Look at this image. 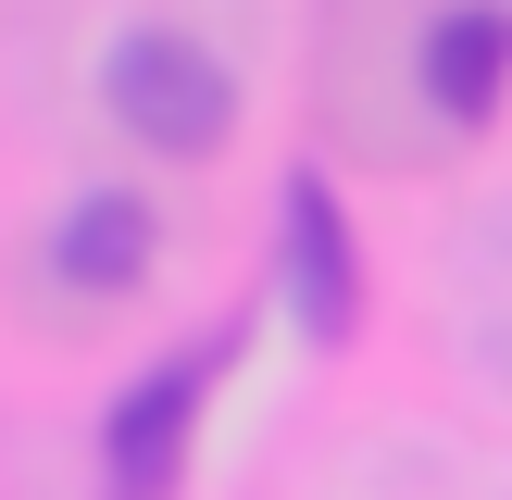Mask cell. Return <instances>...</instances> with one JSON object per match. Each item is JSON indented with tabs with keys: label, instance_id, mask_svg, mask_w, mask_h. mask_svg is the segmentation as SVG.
Returning a JSON list of instances; mask_svg holds the SVG:
<instances>
[{
	"label": "cell",
	"instance_id": "cell-1",
	"mask_svg": "<svg viewBox=\"0 0 512 500\" xmlns=\"http://www.w3.org/2000/svg\"><path fill=\"white\" fill-rule=\"evenodd\" d=\"M100 88H113L125 138H138V150H175V163L225 150V125H238V88H225V63H213L200 38H163V25H138V38L100 63Z\"/></svg>",
	"mask_w": 512,
	"mask_h": 500
},
{
	"label": "cell",
	"instance_id": "cell-2",
	"mask_svg": "<svg viewBox=\"0 0 512 500\" xmlns=\"http://www.w3.org/2000/svg\"><path fill=\"white\" fill-rule=\"evenodd\" d=\"M288 313H300V338L313 350H338L350 325H363V263H350V225H338V200H325V175H288Z\"/></svg>",
	"mask_w": 512,
	"mask_h": 500
},
{
	"label": "cell",
	"instance_id": "cell-3",
	"mask_svg": "<svg viewBox=\"0 0 512 500\" xmlns=\"http://www.w3.org/2000/svg\"><path fill=\"white\" fill-rule=\"evenodd\" d=\"M200 388H213V363H163L150 388H125L113 400V488L125 500H163L175 488V463H188V425H200Z\"/></svg>",
	"mask_w": 512,
	"mask_h": 500
},
{
	"label": "cell",
	"instance_id": "cell-4",
	"mask_svg": "<svg viewBox=\"0 0 512 500\" xmlns=\"http://www.w3.org/2000/svg\"><path fill=\"white\" fill-rule=\"evenodd\" d=\"M500 88H512V13H500V0L438 13V38H425V100H438L450 125H488Z\"/></svg>",
	"mask_w": 512,
	"mask_h": 500
},
{
	"label": "cell",
	"instance_id": "cell-5",
	"mask_svg": "<svg viewBox=\"0 0 512 500\" xmlns=\"http://www.w3.org/2000/svg\"><path fill=\"white\" fill-rule=\"evenodd\" d=\"M50 263H63V288H88V300H125L150 275V213L125 188H88L63 225H50Z\"/></svg>",
	"mask_w": 512,
	"mask_h": 500
}]
</instances>
